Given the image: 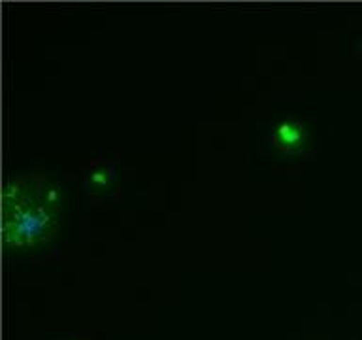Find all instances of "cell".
I'll return each instance as SVG.
<instances>
[{
    "mask_svg": "<svg viewBox=\"0 0 362 340\" xmlns=\"http://www.w3.org/2000/svg\"><path fill=\"white\" fill-rule=\"evenodd\" d=\"M64 198L59 183L44 172L6 178L0 195V240L11 254L33 251L57 237Z\"/></svg>",
    "mask_w": 362,
    "mask_h": 340,
    "instance_id": "1",
    "label": "cell"
}]
</instances>
